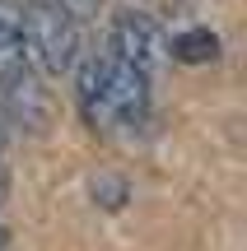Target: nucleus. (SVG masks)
I'll use <instances>...</instances> for the list:
<instances>
[{"mask_svg": "<svg viewBox=\"0 0 247 251\" xmlns=\"http://www.w3.org/2000/svg\"><path fill=\"white\" fill-rule=\"evenodd\" d=\"M19 24H24V61L37 75L61 79L80 65L84 56L80 14H70L56 0H28V5H19Z\"/></svg>", "mask_w": 247, "mask_h": 251, "instance_id": "obj_1", "label": "nucleus"}, {"mask_svg": "<svg viewBox=\"0 0 247 251\" xmlns=\"http://www.w3.org/2000/svg\"><path fill=\"white\" fill-rule=\"evenodd\" d=\"M108 51L117 61L136 65L140 75H154L168 61V37L154 24V14H145V9H117L112 14V33H108Z\"/></svg>", "mask_w": 247, "mask_h": 251, "instance_id": "obj_2", "label": "nucleus"}, {"mask_svg": "<svg viewBox=\"0 0 247 251\" xmlns=\"http://www.w3.org/2000/svg\"><path fill=\"white\" fill-rule=\"evenodd\" d=\"M103 89H108V107H112L117 126H145V117H149V75H140L136 65L103 51Z\"/></svg>", "mask_w": 247, "mask_h": 251, "instance_id": "obj_3", "label": "nucleus"}, {"mask_svg": "<svg viewBox=\"0 0 247 251\" xmlns=\"http://www.w3.org/2000/svg\"><path fill=\"white\" fill-rule=\"evenodd\" d=\"M80 89H75V98H80V112H84V121H89V130H103L108 135L112 126V107H108V89H103V56L93 51V56H80Z\"/></svg>", "mask_w": 247, "mask_h": 251, "instance_id": "obj_4", "label": "nucleus"}, {"mask_svg": "<svg viewBox=\"0 0 247 251\" xmlns=\"http://www.w3.org/2000/svg\"><path fill=\"white\" fill-rule=\"evenodd\" d=\"M24 24H19V5L0 0V84L24 75Z\"/></svg>", "mask_w": 247, "mask_h": 251, "instance_id": "obj_5", "label": "nucleus"}, {"mask_svg": "<svg viewBox=\"0 0 247 251\" xmlns=\"http://www.w3.org/2000/svg\"><path fill=\"white\" fill-rule=\"evenodd\" d=\"M168 56L182 65H205L220 56V37L210 33V28H187V33H177L173 42H168Z\"/></svg>", "mask_w": 247, "mask_h": 251, "instance_id": "obj_6", "label": "nucleus"}, {"mask_svg": "<svg viewBox=\"0 0 247 251\" xmlns=\"http://www.w3.org/2000/svg\"><path fill=\"white\" fill-rule=\"evenodd\" d=\"M98 191L108 196L103 205H112V209H117L121 200H126V186H121V181H112V177H98V181H93V196H98Z\"/></svg>", "mask_w": 247, "mask_h": 251, "instance_id": "obj_7", "label": "nucleus"}, {"mask_svg": "<svg viewBox=\"0 0 247 251\" xmlns=\"http://www.w3.org/2000/svg\"><path fill=\"white\" fill-rule=\"evenodd\" d=\"M56 5H65V9H70V14H84V9H93V5H98V0H56Z\"/></svg>", "mask_w": 247, "mask_h": 251, "instance_id": "obj_8", "label": "nucleus"}, {"mask_svg": "<svg viewBox=\"0 0 247 251\" xmlns=\"http://www.w3.org/2000/svg\"><path fill=\"white\" fill-rule=\"evenodd\" d=\"M5 196H9V168H5V158H0V205H5Z\"/></svg>", "mask_w": 247, "mask_h": 251, "instance_id": "obj_9", "label": "nucleus"}, {"mask_svg": "<svg viewBox=\"0 0 247 251\" xmlns=\"http://www.w3.org/2000/svg\"><path fill=\"white\" fill-rule=\"evenodd\" d=\"M0 251H5V228H0Z\"/></svg>", "mask_w": 247, "mask_h": 251, "instance_id": "obj_10", "label": "nucleus"}, {"mask_svg": "<svg viewBox=\"0 0 247 251\" xmlns=\"http://www.w3.org/2000/svg\"><path fill=\"white\" fill-rule=\"evenodd\" d=\"M168 5H187V0H168Z\"/></svg>", "mask_w": 247, "mask_h": 251, "instance_id": "obj_11", "label": "nucleus"}]
</instances>
